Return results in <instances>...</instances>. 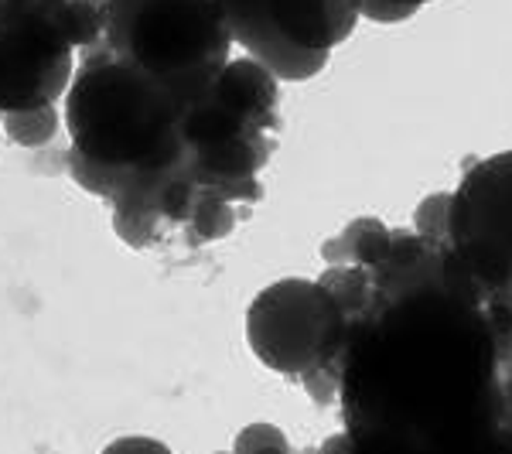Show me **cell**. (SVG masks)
<instances>
[{"label": "cell", "mask_w": 512, "mask_h": 454, "mask_svg": "<svg viewBox=\"0 0 512 454\" xmlns=\"http://www.w3.org/2000/svg\"><path fill=\"white\" fill-rule=\"evenodd\" d=\"M0 120H4L7 137L21 147H45L48 140H55V134H59V113H55V106L4 113Z\"/></svg>", "instance_id": "30bf717a"}, {"label": "cell", "mask_w": 512, "mask_h": 454, "mask_svg": "<svg viewBox=\"0 0 512 454\" xmlns=\"http://www.w3.org/2000/svg\"><path fill=\"white\" fill-rule=\"evenodd\" d=\"M315 454H355V448H352L349 434L338 431V434H332V437H325V441H321L318 448H315Z\"/></svg>", "instance_id": "2e32d148"}, {"label": "cell", "mask_w": 512, "mask_h": 454, "mask_svg": "<svg viewBox=\"0 0 512 454\" xmlns=\"http://www.w3.org/2000/svg\"><path fill=\"white\" fill-rule=\"evenodd\" d=\"M393 4H410V7H417V11H420V7H424V4H434V0H393Z\"/></svg>", "instance_id": "ac0fdd59"}, {"label": "cell", "mask_w": 512, "mask_h": 454, "mask_svg": "<svg viewBox=\"0 0 512 454\" xmlns=\"http://www.w3.org/2000/svg\"><path fill=\"white\" fill-rule=\"evenodd\" d=\"M373 294L345 332L338 407L355 454H468L502 424L512 291L448 243L393 229Z\"/></svg>", "instance_id": "6da1fadb"}, {"label": "cell", "mask_w": 512, "mask_h": 454, "mask_svg": "<svg viewBox=\"0 0 512 454\" xmlns=\"http://www.w3.org/2000/svg\"><path fill=\"white\" fill-rule=\"evenodd\" d=\"M468 454H512V424H509V420L502 417V424L495 427V431Z\"/></svg>", "instance_id": "9a60e30c"}, {"label": "cell", "mask_w": 512, "mask_h": 454, "mask_svg": "<svg viewBox=\"0 0 512 454\" xmlns=\"http://www.w3.org/2000/svg\"><path fill=\"white\" fill-rule=\"evenodd\" d=\"M448 216H451V192L427 195L414 212V233L448 243Z\"/></svg>", "instance_id": "7c38bea8"}, {"label": "cell", "mask_w": 512, "mask_h": 454, "mask_svg": "<svg viewBox=\"0 0 512 454\" xmlns=\"http://www.w3.org/2000/svg\"><path fill=\"white\" fill-rule=\"evenodd\" d=\"M362 18L376 21V24H403L417 14V7L410 4H393V0H359Z\"/></svg>", "instance_id": "4fadbf2b"}, {"label": "cell", "mask_w": 512, "mask_h": 454, "mask_svg": "<svg viewBox=\"0 0 512 454\" xmlns=\"http://www.w3.org/2000/svg\"><path fill=\"white\" fill-rule=\"evenodd\" d=\"M103 14V45L154 72L185 103H195L233 59L219 0H103Z\"/></svg>", "instance_id": "277c9868"}, {"label": "cell", "mask_w": 512, "mask_h": 454, "mask_svg": "<svg viewBox=\"0 0 512 454\" xmlns=\"http://www.w3.org/2000/svg\"><path fill=\"white\" fill-rule=\"evenodd\" d=\"M448 246L482 284L512 291V151L465 168L451 192Z\"/></svg>", "instance_id": "52a82bcc"}, {"label": "cell", "mask_w": 512, "mask_h": 454, "mask_svg": "<svg viewBox=\"0 0 512 454\" xmlns=\"http://www.w3.org/2000/svg\"><path fill=\"white\" fill-rule=\"evenodd\" d=\"M185 117V99L144 65L106 45L79 52L65 127L82 158L140 175L185 168Z\"/></svg>", "instance_id": "7a4b0ae2"}, {"label": "cell", "mask_w": 512, "mask_h": 454, "mask_svg": "<svg viewBox=\"0 0 512 454\" xmlns=\"http://www.w3.org/2000/svg\"><path fill=\"white\" fill-rule=\"evenodd\" d=\"M393 246V229L376 216H359L338 236L328 243H321V257L328 267H362L373 270L379 260L390 253Z\"/></svg>", "instance_id": "9c48e42d"}, {"label": "cell", "mask_w": 512, "mask_h": 454, "mask_svg": "<svg viewBox=\"0 0 512 454\" xmlns=\"http://www.w3.org/2000/svg\"><path fill=\"white\" fill-rule=\"evenodd\" d=\"M349 315L321 280L284 277L246 308V345L256 362L297 379L321 407L338 403Z\"/></svg>", "instance_id": "5b68a950"}, {"label": "cell", "mask_w": 512, "mask_h": 454, "mask_svg": "<svg viewBox=\"0 0 512 454\" xmlns=\"http://www.w3.org/2000/svg\"><path fill=\"white\" fill-rule=\"evenodd\" d=\"M76 76V48L48 7L0 11V117L65 99Z\"/></svg>", "instance_id": "ba28073f"}, {"label": "cell", "mask_w": 512, "mask_h": 454, "mask_svg": "<svg viewBox=\"0 0 512 454\" xmlns=\"http://www.w3.org/2000/svg\"><path fill=\"white\" fill-rule=\"evenodd\" d=\"M280 79L243 55L229 59L219 79L188 103V168L202 188L226 202L256 205L263 198L260 171L277 151Z\"/></svg>", "instance_id": "3957f363"}, {"label": "cell", "mask_w": 512, "mask_h": 454, "mask_svg": "<svg viewBox=\"0 0 512 454\" xmlns=\"http://www.w3.org/2000/svg\"><path fill=\"white\" fill-rule=\"evenodd\" d=\"M233 45L280 82L325 72L332 48L355 35L359 0H219Z\"/></svg>", "instance_id": "8992f818"}, {"label": "cell", "mask_w": 512, "mask_h": 454, "mask_svg": "<svg viewBox=\"0 0 512 454\" xmlns=\"http://www.w3.org/2000/svg\"><path fill=\"white\" fill-rule=\"evenodd\" d=\"M502 396L512 403V349L506 352V359H502Z\"/></svg>", "instance_id": "e0dca14e"}, {"label": "cell", "mask_w": 512, "mask_h": 454, "mask_svg": "<svg viewBox=\"0 0 512 454\" xmlns=\"http://www.w3.org/2000/svg\"><path fill=\"white\" fill-rule=\"evenodd\" d=\"M99 454H175L164 441L158 437H147V434H123V437H113Z\"/></svg>", "instance_id": "5bb4252c"}, {"label": "cell", "mask_w": 512, "mask_h": 454, "mask_svg": "<svg viewBox=\"0 0 512 454\" xmlns=\"http://www.w3.org/2000/svg\"><path fill=\"white\" fill-rule=\"evenodd\" d=\"M233 454H294V448L277 424L256 420V424H246L243 431L236 434Z\"/></svg>", "instance_id": "8fae6325"}]
</instances>
